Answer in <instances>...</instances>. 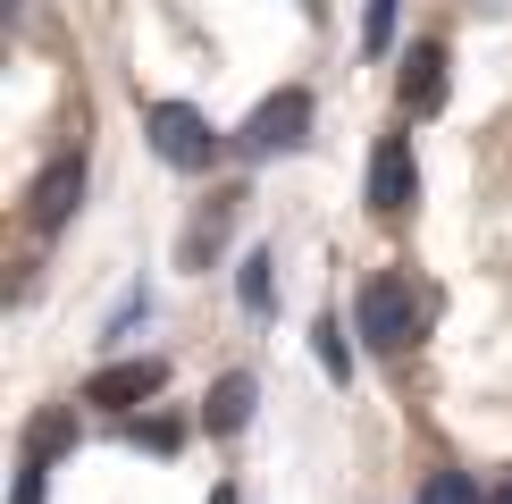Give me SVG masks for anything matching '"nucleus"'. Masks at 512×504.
<instances>
[{
  "mask_svg": "<svg viewBox=\"0 0 512 504\" xmlns=\"http://www.w3.org/2000/svg\"><path fill=\"white\" fill-rule=\"evenodd\" d=\"M143 135H152V152L177 168V177H202V168L236 143V135H219L194 101H143Z\"/></svg>",
  "mask_w": 512,
  "mask_h": 504,
  "instance_id": "nucleus-1",
  "label": "nucleus"
},
{
  "mask_svg": "<svg viewBox=\"0 0 512 504\" xmlns=\"http://www.w3.org/2000/svg\"><path fill=\"white\" fill-rule=\"evenodd\" d=\"M353 320H361V345L370 353H412V336H420V294L403 269H378L370 286H361V303H353Z\"/></svg>",
  "mask_w": 512,
  "mask_h": 504,
  "instance_id": "nucleus-2",
  "label": "nucleus"
},
{
  "mask_svg": "<svg viewBox=\"0 0 512 504\" xmlns=\"http://www.w3.org/2000/svg\"><path fill=\"white\" fill-rule=\"evenodd\" d=\"M311 143V93L303 84H277V93L236 126V152L244 160H277V152H303Z\"/></svg>",
  "mask_w": 512,
  "mask_h": 504,
  "instance_id": "nucleus-3",
  "label": "nucleus"
},
{
  "mask_svg": "<svg viewBox=\"0 0 512 504\" xmlns=\"http://www.w3.org/2000/svg\"><path fill=\"white\" fill-rule=\"evenodd\" d=\"M76 202H84V152H59L26 185V227H34V236H59V227L76 219Z\"/></svg>",
  "mask_w": 512,
  "mask_h": 504,
  "instance_id": "nucleus-4",
  "label": "nucleus"
},
{
  "mask_svg": "<svg viewBox=\"0 0 512 504\" xmlns=\"http://www.w3.org/2000/svg\"><path fill=\"white\" fill-rule=\"evenodd\" d=\"M412 194H420L412 135H378V143H370V210H378V219H403Z\"/></svg>",
  "mask_w": 512,
  "mask_h": 504,
  "instance_id": "nucleus-5",
  "label": "nucleus"
},
{
  "mask_svg": "<svg viewBox=\"0 0 512 504\" xmlns=\"http://www.w3.org/2000/svg\"><path fill=\"white\" fill-rule=\"evenodd\" d=\"M160 387H168V362H160V353H143V362L93 370V378H84V404H101V412H135V404H152Z\"/></svg>",
  "mask_w": 512,
  "mask_h": 504,
  "instance_id": "nucleus-6",
  "label": "nucleus"
},
{
  "mask_svg": "<svg viewBox=\"0 0 512 504\" xmlns=\"http://www.w3.org/2000/svg\"><path fill=\"white\" fill-rule=\"evenodd\" d=\"M395 101H403V118H437L445 110V42H412V59H403V76H395Z\"/></svg>",
  "mask_w": 512,
  "mask_h": 504,
  "instance_id": "nucleus-7",
  "label": "nucleus"
},
{
  "mask_svg": "<svg viewBox=\"0 0 512 504\" xmlns=\"http://www.w3.org/2000/svg\"><path fill=\"white\" fill-rule=\"evenodd\" d=\"M252 404H261V378H252V370H227L219 387H210V404H202V429H210V437H244V429H252Z\"/></svg>",
  "mask_w": 512,
  "mask_h": 504,
  "instance_id": "nucleus-8",
  "label": "nucleus"
},
{
  "mask_svg": "<svg viewBox=\"0 0 512 504\" xmlns=\"http://www.w3.org/2000/svg\"><path fill=\"white\" fill-rule=\"evenodd\" d=\"M236 202H244V194H210V210H202L194 227H185V269H202L210 252L227 244V227H236Z\"/></svg>",
  "mask_w": 512,
  "mask_h": 504,
  "instance_id": "nucleus-9",
  "label": "nucleus"
},
{
  "mask_svg": "<svg viewBox=\"0 0 512 504\" xmlns=\"http://www.w3.org/2000/svg\"><path fill=\"white\" fill-rule=\"evenodd\" d=\"M236 303L252 311V320H269V311H277V252H269V244L244 252V269H236Z\"/></svg>",
  "mask_w": 512,
  "mask_h": 504,
  "instance_id": "nucleus-10",
  "label": "nucleus"
},
{
  "mask_svg": "<svg viewBox=\"0 0 512 504\" xmlns=\"http://www.w3.org/2000/svg\"><path fill=\"white\" fill-rule=\"evenodd\" d=\"M68 446H76V412L68 404L26 420V462H51V454H68Z\"/></svg>",
  "mask_w": 512,
  "mask_h": 504,
  "instance_id": "nucleus-11",
  "label": "nucleus"
},
{
  "mask_svg": "<svg viewBox=\"0 0 512 504\" xmlns=\"http://www.w3.org/2000/svg\"><path fill=\"white\" fill-rule=\"evenodd\" d=\"M311 353H319V370H328L336 387H353V353H345V328H336V311H319V328H311Z\"/></svg>",
  "mask_w": 512,
  "mask_h": 504,
  "instance_id": "nucleus-12",
  "label": "nucleus"
},
{
  "mask_svg": "<svg viewBox=\"0 0 512 504\" xmlns=\"http://www.w3.org/2000/svg\"><path fill=\"white\" fill-rule=\"evenodd\" d=\"M126 446H143V454H177L185 429H177V420H160V412H126Z\"/></svg>",
  "mask_w": 512,
  "mask_h": 504,
  "instance_id": "nucleus-13",
  "label": "nucleus"
},
{
  "mask_svg": "<svg viewBox=\"0 0 512 504\" xmlns=\"http://www.w3.org/2000/svg\"><path fill=\"white\" fill-rule=\"evenodd\" d=\"M395 9H403V0H370V17H361V51H370V59L395 51Z\"/></svg>",
  "mask_w": 512,
  "mask_h": 504,
  "instance_id": "nucleus-14",
  "label": "nucleus"
},
{
  "mask_svg": "<svg viewBox=\"0 0 512 504\" xmlns=\"http://www.w3.org/2000/svg\"><path fill=\"white\" fill-rule=\"evenodd\" d=\"M420 504H479V488L462 471H429V488H420Z\"/></svg>",
  "mask_w": 512,
  "mask_h": 504,
  "instance_id": "nucleus-15",
  "label": "nucleus"
},
{
  "mask_svg": "<svg viewBox=\"0 0 512 504\" xmlns=\"http://www.w3.org/2000/svg\"><path fill=\"white\" fill-rule=\"evenodd\" d=\"M42 471L51 462H17V504H42Z\"/></svg>",
  "mask_w": 512,
  "mask_h": 504,
  "instance_id": "nucleus-16",
  "label": "nucleus"
},
{
  "mask_svg": "<svg viewBox=\"0 0 512 504\" xmlns=\"http://www.w3.org/2000/svg\"><path fill=\"white\" fill-rule=\"evenodd\" d=\"M210 504H244V496H236V488H227V479H219V488H210Z\"/></svg>",
  "mask_w": 512,
  "mask_h": 504,
  "instance_id": "nucleus-17",
  "label": "nucleus"
},
{
  "mask_svg": "<svg viewBox=\"0 0 512 504\" xmlns=\"http://www.w3.org/2000/svg\"><path fill=\"white\" fill-rule=\"evenodd\" d=\"M487 504H512V471H504V479H496V496H487Z\"/></svg>",
  "mask_w": 512,
  "mask_h": 504,
  "instance_id": "nucleus-18",
  "label": "nucleus"
}]
</instances>
